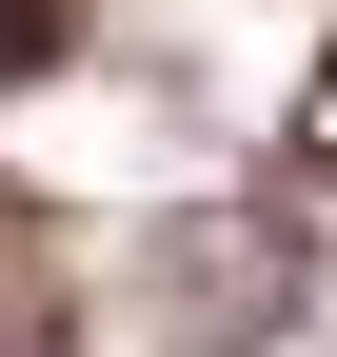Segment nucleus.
<instances>
[{
  "instance_id": "1",
  "label": "nucleus",
  "mask_w": 337,
  "mask_h": 357,
  "mask_svg": "<svg viewBox=\"0 0 337 357\" xmlns=\"http://www.w3.org/2000/svg\"><path fill=\"white\" fill-rule=\"evenodd\" d=\"M139 298H159V318H179L198 357H238V337H298L318 318V238H298V218H159V238H139Z\"/></svg>"
},
{
  "instance_id": "2",
  "label": "nucleus",
  "mask_w": 337,
  "mask_h": 357,
  "mask_svg": "<svg viewBox=\"0 0 337 357\" xmlns=\"http://www.w3.org/2000/svg\"><path fill=\"white\" fill-rule=\"evenodd\" d=\"M79 60V0H0V100H20V79H60Z\"/></svg>"
},
{
  "instance_id": "3",
  "label": "nucleus",
  "mask_w": 337,
  "mask_h": 357,
  "mask_svg": "<svg viewBox=\"0 0 337 357\" xmlns=\"http://www.w3.org/2000/svg\"><path fill=\"white\" fill-rule=\"evenodd\" d=\"M298 159H318V178H337V60H318V79H298Z\"/></svg>"
}]
</instances>
